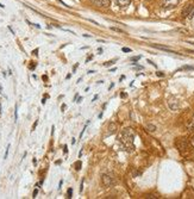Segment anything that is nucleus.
Segmentation results:
<instances>
[{
	"label": "nucleus",
	"mask_w": 194,
	"mask_h": 199,
	"mask_svg": "<svg viewBox=\"0 0 194 199\" xmlns=\"http://www.w3.org/2000/svg\"><path fill=\"white\" fill-rule=\"evenodd\" d=\"M119 140L120 142L124 144V147L126 148H133V140H135V131L131 128H126L124 129L120 135H119Z\"/></svg>",
	"instance_id": "1"
},
{
	"label": "nucleus",
	"mask_w": 194,
	"mask_h": 199,
	"mask_svg": "<svg viewBox=\"0 0 194 199\" xmlns=\"http://www.w3.org/2000/svg\"><path fill=\"white\" fill-rule=\"evenodd\" d=\"M179 4H180V0H163L162 8L163 10H172V8H175Z\"/></svg>",
	"instance_id": "2"
},
{
	"label": "nucleus",
	"mask_w": 194,
	"mask_h": 199,
	"mask_svg": "<svg viewBox=\"0 0 194 199\" xmlns=\"http://www.w3.org/2000/svg\"><path fill=\"white\" fill-rule=\"evenodd\" d=\"M102 184H104V186L110 187L111 185L114 184V181H113L112 177H110V175H107V174H104V175H102Z\"/></svg>",
	"instance_id": "3"
},
{
	"label": "nucleus",
	"mask_w": 194,
	"mask_h": 199,
	"mask_svg": "<svg viewBox=\"0 0 194 199\" xmlns=\"http://www.w3.org/2000/svg\"><path fill=\"white\" fill-rule=\"evenodd\" d=\"M91 1L94 2L98 6H100V7H107L111 4V0H91Z\"/></svg>",
	"instance_id": "4"
},
{
	"label": "nucleus",
	"mask_w": 194,
	"mask_h": 199,
	"mask_svg": "<svg viewBox=\"0 0 194 199\" xmlns=\"http://www.w3.org/2000/svg\"><path fill=\"white\" fill-rule=\"evenodd\" d=\"M153 47H154V48H156V49H161V50H164V51H168V53H173V54H176V51H174V50H172V49H169V48H167V47H163V45H157V44H153Z\"/></svg>",
	"instance_id": "5"
},
{
	"label": "nucleus",
	"mask_w": 194,
	"mask_h": 199,
	"mask_svg": "<svg viewBox=\"0 0 194 199\" xmlns=\"http://www.w3.org/2000/svg\"><path fill=\"white\" fill-rule=\"evenodd\" d=\"M194 5H187L185 8H184V11H182V16L184 17H187L188 14H190V12H191V10L193 8Z\"/></svg>",
	"instance_id": "6"
},
{
	"label": "nucleus",
	"mask_w": 194,
	"mask_h": 199,
	"mask_svg": "<svg viewBox=\"0 0 194 199\" xmlns=\"http://www.w3.org/2000/svg\"><path fill=\"white\" fill-rule=\"evenodd\" d=\"M187 129H188V131H192V132L194 131V114L191 118V120L187 123Z\"/></svg>",
	"instance_id": "7"
},
{
	"label": "nucleus",
	"mask_w": 194,
	"mask_h": 199,
	"mask_svg": "<svg viewBox=\"0 0 194 199\" xmlns=\"http://www.w3.org/2000/svg\"><path fill=\"white\" fill-rule=\"evenodd\" d=\"M116 130H117V125H116V123H111L110 126H108V134H114Z\"/></svg>",
	"instance_id": "8"
},
{
	"label": "nucleus",
	"mask_w": 194,
	"mask_h": 199,
	"mask_svg": "<svg viewBox=\"0 0 194 199\" xmlns=\"http://www.w3.org/2000/svg\"><path fill=\"white\" fill-rule=\"evenodd\" d=\"M116 1H117L118 5H120V6H127L131 0H116Z\"/></svg>",
	"instance_id": "9"
},
{
	"label": "nucleus",
	"mask_w": 194,
	"mask_h": 199,
	"mask_svg": "<svg viewBox=\"0 0 194 199\" xmlns=\"http://www.w3.org/2000/svg\"><path fill=\"white\" fill-rule=\"evenodd\" d=\"M145 129H147L148 131H150V132H154V131L156 130V126L153 125V124H148V125H145Z\"/></svg>",
	"instance_id": "10"
},
{
	"label": "nucleus",
	"mask_w": 194,
	"mask_h": 199,
	"mask_svg": "<svg viewBox=\"0 0 194 199\" xmlns=\"http://www.w3.org/2000/svg\"><path fill=\"white\" fill-rule=\"evenodd\" d=\"M10 148H11V144H8V146H7V148H6V150H5V155H4V160H6V159H7V156H8V150H10Z\"/></svg>",
	"instance_id": "11"
},
{
	"label": "nucleus",
	"mask_w": 194,
	"mask_h": 199,
	"mask_svg": "<svg viewBox=\"0 0 194 199\" xmlns=\"http://www.w3.org/2000/svg\"><path fill=\"white\" fill-rule=\"evenodd\" d=\"M75 169H76V171H80V169H81V161H80V160L75 162Z\"/></svg>",
	"instance_id": "12"
},
{
	"label": "nucleus",
	"mask_w": 194,
	"mask_h": 199,
	"mask_svg": "<svg viewBox=\"0 0 194 199\" xmlns=\"http://www.w3.org/2000/svg\"><path fill=\"white\" fill-rule=\"evenodd\" d=\"M14 120L17 122L18 120V106L16 105V108H14Z\"/></svg>",
	"instance_id": "13"
},
{
	"label": "nucleus",
	"mask_w": 194,
	"mask_h": 199,
	"mask_svg": "<svg viewBox=\"0 0 194 199\" xmlns=\"http://www.w3.org/2000/svg\"><path fill=\"white\" fill-rule=\"evenodd\" d=\"M73 197V189H69L67 191V198H72Z\"/></svg>",
	"instance_id": "14"
},
{
	"label": "nucleus",
	"mask_w": 194,
	"mask_h": 199,
	"mask_svg": "<svg viewBox=\"0 0 194 199\" xmlns=\"http://www.w3.org/2000/svg\"><path fill=\"white\" fill-rule=\"evenodd\" d=\"M111 30H113V31H117V32H120V33H124V32H125L124 30H121V29H118V27H111Z\"/></svg>",
	"instance_id": "15"
},
{
	"label": "nucleus",
	"mask_w": 194,
	"mask_h": 199,
	"mask_svg": "<svg viewBox=\"0 0 194 199\" xmlns=\"http://www.w3.org/2000/svg\"><path fill=\"white\" fill-rule=\"evenodd\" d=\"M194 17V6H193V8H192V10H191V12H190V14H188V16H187V18H190V19H191V18H193Z\"/></svg>",
	"instance_id": "16"
},
{
	"label": "nucleus",
	"mask_w": 194,
	"mask_h": 199,
	"mask_svg": "<svg viewBox=\"0 0 194 199\" xmlns=\"http://www.w3.org/2000/svg\"><path fill=\"white\" fill-rule=\"evenodd\" d=\"M113 63H114V61H108V62L105 63V67H108V66H111V65H113Z\"/></svg>",
	"instance_id": "17"
},
{
	"label": "nucleus",
	"mask_w": 194,
	"mask_h": 199,
	"mask_svg": "<svg viewBox=\"0 0 194 199\" xmlns=\"http://www.w3.org/2000/svg\"><path fill=\"white\" fill-rule=\"evenodd\" d=\"M31 63H32V65H30V67H29V68L32 71V69H35V68H36V63H35V62H31Z\"/></svg>",
	"instance_id": "18"
},
{
	"label": "nucleus",
	"mask_w": 194,
	"mask_h": 199,
	"mask_svg": "<svg viewBox=\"0 0 194 199\" xmlns=\"http://www.w3.org/2000/svg\"><path fill=\"white\" fill-rule=\"evenodd\" d=\"M123 51L124 53H131V49L130 48H123Z\"/></svg>",
	"instance_id": "19"
},
{
	"label": "nucleus",
	"mask_w": 194,
	"mask_h": 199,
	"mask_svg": "<svg viewBox=\"0 0 194 199\" xmlns=\"http://www.w3.org/2000/svg\"><path fill=\"white\" fill-rule=\"evenodd\" d=\"M139 59H141V56H135V57H131L130 60H131V61H137V60H139Z\"/></svg>",
	"instance_id": "20"
},
{
	"label": "nucleus",
	"mask_w": 194,
	"mask_h": 199,
	"mask_svg": "<svg viewBox=\"0 0 194 199\" xmlns=\"http://www.w3.org/2000/svg\"><path fill=\"white\" fill-rule=\"evenodd\" d=\"M57 1H58V2H61V4H62V5H63V6H64V7H70V6H68V5H67V4H64V2H63V1H62V0H57Z\"/></svg>",
	"instance_id": "21"
},
{
	"label": "nucleus",
	"mask_w": 194,
	"mask_h": 199,
	"mask_svg": "<svg viewBox=\"0 0 194 199\" xmlns=\"http://www.w3.org/2000/svg\"><path fill=\"white\" fill-rule=\"evenodd\" d=\"M156 75H157V76H164V74H163L162 72H157V73H156Z\"/></svg>",
	"instance_id": "22"
},
{
	"label": "nucleus",
	"mask_w": 194,
	"mask_h": 199,
	"mask_svg": "<svg viewBox=\"0 0 194 199\" xmlns=\"http://www.w3.org/2000/svg\"><path fill=\"white\" fill-rule=\"evenodd\" d=\"M37 124H38V120H36V122H35V124H33V126H32V131H33V130H35V129H36V126H37Z\"/></svg>",
	"instance_id": "23"
},
{
	"label": "nucleus",
	"mask_w": 194,
	"mask_h": 199,
	"mask_svg": "<svg viewBox=\"0 0 194 199\" xmlns=\"http://www.w3.org/2000/svg\"><path fill=\"white\" fill-rule=\"evenodd\" d=\"M92 59H93V55H91V56H88V57H87V60H86V62H90V61H91V60H92Z\"/></svg>",
	"instance_id": "24"
},
{
	"label": "nucleus",
	"mask_w": 194,
	"mask_h": 199,
	"mask_svg": "<svg viewBox=\"0 0 194 199\" xmlns=\"http://www.w3.org/2000/svg\"><path fill=\"white\" fill-rule=\"evenodd\" d=\"M126 97H127L126 93H121V94H120V98H126Z\"/></svg>",
	"instance_id": "25"
},
{
	"label": "nucleus",
	"mask_w": 194,
	"mask_h": 199,
	"mask_svg": "<svg viewBox=\"0 0 194 199\" xmlns=\"http://www.w3.org/2000/svg\"><path fill=\"white\" fill-rule=\"evenodd\" d=\"M37 53H38V49H36V50H33V51H32V54H33V55H36V56L38 55Z\"/></svg>",
	"instance_id": "26"
},
{
	"label": "nucleus",
	"mask_w": 194,
	"mask_h": 199,
	"mask_svg": "<svg viewBox=\"0 0 194 199\" xmlns=\"http://www.w3.org/2000/svg\"><path fill=\"white\" fill-rule=\"evenodd\" d=\"M37 193H38V190H35V191H33V198L37 196Z\"/></svg>",
	"instance_id": "27"
},
{
	"label": "nucleus",
	"mask_w": 194,
	"mask_h": 199,
	"mask_svg": "<svg viewBox=\"0 0 194 199\" xmlns=\"http://www.w3.org/2000/svg\"><path fill=\"white\" fill-rule=\"evenodd\" d=\"M182 69H193V67H188V66H186V67H184Z\"/></svg>",
	"instance_id": "28"
},
{
	"label": "nucleus",
	"mask_w": 194,
	"mask_h": 199,
	"mask_svg": "<svg viewBox=\"0 0 194 199\" xmlns=\"http://www.w3.org/2000/svg\"><path fill=\"white\" fill-rule=\"evenodd\" d=\"M62 184H63V180H61V181H60V184H58V189H61V186H62Z\"/></svg>",
	"instance_id": "29"
},
{
	"label": "nucleus",
	"mask_w": 194,
	"mask_h": 199,
	"mask_svg": "<svg viewBox=\"0 0 194 199\" xmlns=\"http://www.w3.org/2000/svg\"><path fill=\"white\" fill-rule=\"evenodd\" d=\"M147 198H153V199H155L156 197H155V196H153V195H150V196H148Z\"/></svg>",
	"instance_id": "30"
},
{
	"label": "nucleus",
	"mask_w": 194,
	"mask_h": 199,
	"mask_svg": "<svg viewBox=\"0 0 194 199\" xmlns=\"http://www.w3.org/2000/svg\"><path fill=\"white\" fill-rule=\"evenodd\" d=\"M70 76H72V74H68V75L66 76V79H70Z\"/></svg>",
	"instance_id": "31"
},
{
	"label": "nucleus",
	"mask_w": 194,
	"mask_h": 199,
	"mask_svg": "<svg viewBox=\"0 0 194 199\" xmlns=\"http://www.w3.org/2000/svg\"><path fill=\"white\" fill-rule=\"evenodd\" d=\"M0 7H1V8H4V7H5V6H4V5H2V4H1V2H0Z\"/></svg>",
	"instance_id": "32"
},
{
	"label": "nucleus",
	"mask_w": 194,
	"mask_h": 199,
	"mask_svg": "<svg viewBox=\"0 0 194 199\" xmlns=\"http://www.w3.org/2000/svg\"><path fill=\"white\" fill-rule=\"evenodd\" d=\"M191 142H192V144H193V146H194V137H193V138H192V141H191Z\"/></svg>",
	"instance_id": "33"
},
{
	"label": "nucleus",
	"mask_w": 194,
	"mask_h": 199,
	"mask_svg": "<svg viewBox=\"0 0 194 199\" xmlns=\"http://www.w3.org/2000/svg\"><path fill=\"white\" fill-rule=\"evenodd\" d=\"M1 91H2V90H1V85H0V93H1Z\"/></svg>",
	"instance_id": "34"
},
{
	"label": "nucleus",
	"mask_w": 194,
	"mask_h": 199,
	"mask_svg": "<svg viewBox=\"0 0 194 199\" xmlns=\"http://www.w3.org/2000/svg\"><path fill=\"white\" fill-rule=\"evenodd\" d=\"M190 43H191V44H193V45H194V42H190Z\"/></svg>",
	"instance_id": "35"
}]
</instances>
